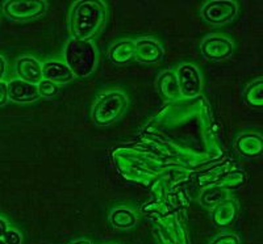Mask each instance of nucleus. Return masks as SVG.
<instances>
[{"label":"nucleus","mask_w":263,"mask_h":244,"mask_svg":"<svg viewBox=\"0 0 263 244\" xmlns=\"http://www.w3.org/2000/svg\"><path fill=\"white\" fill-rule=\"evenodd\" d=\"M107 21V9L102 2H78L70 13V33L74 39L88 41L100 32Z\"/></svg>","instance_id":"1"},{"label":"nucleus","mask_w":263,"mask_h":244,"mask_svg":"<svg viewBox=\"0 0 263 244\" xmlns=\"http://www.w3.org/2000/svg\"><path fill=\"white\" fill-rule=\"evenodd\" d=\"M66 66L78 77L90 76L98 63L95 46L90 41L70 39L65 49Z\"/></svg>","instance_id":"2"},{"label":"nucleus","mask_w":263,"mask_h":244,"mask_svg":"<svg viewBox=\"0 0 263 244\" xmlns=\"http://www.w3.org/2000/svg\"><path fill=\"white\" fill-rule=\"evenodd\" d=\"M128 108V100L121 92H108L99 98L92 109V119L98 126H108L120 119Z\"/></svg>","instance_id":"3"},{"label":"nucleus","mask_w":263,"mask_h":244,"mask_svg":"<svg viewBox=\"0 0 263 244\" xmlns=\"http://www.w3.org/2000/svg\"><path fill=\"white\" fill-rule=\"evenodd\" d=\"M46 8L48 6L44 0H11L4 3L3 11L12 20L29 21L44 15Z\"/></svg>","instance_id":"4"},{"label":"nucleus","mask_w":263,"mask_h":244,"mask_svg":"<svg viewBox=\"0 0 263 244\" xmlns=\"http://www.w3.org/2000/svg\"><path fill=\"white\" fill-rule=\"evenodd\" d=\"M180 96L184 98H195L201 92V76L192 65H182L175 72Z\"/></svg>","instance_id":"5"},{"label":"nucleus","mask_w":263,"mask_h":244,"mask_svg":"<svg viewBox=\"0 0 263 244\" xmlns=\"http://www.w3.org/2000/svg\"><path fill=\"white\" fill-rule=\"evenodd\" d=\"M203 17L212 25L229 23L237 15V4L230 0H213L203 7Z\"/></svg>","instance_id":"6"},{"label":"nucleus","mask_w":263,"mask_h":244,"mask_svg":"<svg viewBox=\"0 0 263 244\" xmlns=\"http://www.w3.org/2000/svg\"><path fill=\"white\" fill-rule=\"evenodd\" d=\"M157 230L162 244H189L184 229L175 214H164L159 218Z\"/></svg>","instance_id":"7"},{"label":"nucleus","mask_w":263,"mask_h":244,"mask_svg":"<svg viewBox=\"0 0 263 244\" xmlns=\"http://www.w3.org/2000/svg\"><path fill=\"white\" fill-rule=\"evenodd\" d=\"M201 53L211 60L227 59L233 53V44L225 37H208L201 44Z\"/></svg>","instance_id":"8"},{"label":"nucleus","mask_w":263,"mask_h":244,"mask_svg":"<svg viewBox=\"0 0 263 244\" xmlns=\"http://www.w3.org/2000/svg\"><path fill=\"white\" fill-rule=\"evenodd\" d=\"M135 58L145 65H153L163 58V49L153 39H140L135 42Z\"/></svg>","instance_id":"9"},{"label":"nucleus","mask_w":263,"mask_h":244,"mask_svg":"<svg viewBox=\"0 0 263 244\" xmlns=\"http://www.w3.org/2000/svg\"><path fill=\"white\" fill-rule=\"evenodd\" d=\"M16 74L20 80L37 86L42 80V65L33 57H21L16 62Z\"/></svg>","instance_id":"10"},{"label":"nucleus","mask_w":263,"mask_h":244,"mask_svg":"<svg viewBox=\"0 0 263 244\" xmlns=\"http://www.w3.org/2000/svg\"><path fill=\"white\" fill-rule=\"evenodd\" d=\"M8 97L15 103H32L40 97L37 86L20 79L11 80L8 84Z\"/></svg>","instance_id":"11"},{"label":"nucleus","mask_w":263,"mask_h":244,"mask_svg":"<svg viewBox=\"0 0 263 244\" xmlns=\"http://www.w3.org/2000/svg\"><path fill=\"white\" fill-rule=\"evenodd\" d=\"M71 70L66 66V63L50 60L42 65V79L51 82L54 84L69 83L74 79Z\"/></svg>","instance_id":"12"},{"label":"nucleus","mask_w":263,"mask_h":244,"mask_svg":"<svg viewBox=\"0 0 263 244\" xmlns=\"http://www.w3.org/2000/svg\"><path fill=\"white\" fill-rule=\"evenodd\" d=\"M236 149L239 154L249 159H254L260 156L263 152L262 137L254 133H245L237 138Z\"/></svg>","instance_id":"13"},{"label":"nucleus","mask_w":263,"mask_h":244,"mask_svg":"<svg viewBox=\"0 0 263 244\" xmlns=\"http://www.w3.org/2000/svg\"><path fill=\"white\" fill-rule=\"evenodd\" d=\"M238 214V205L234 199L227 198L224 202L218 204L216 208H213L212 220L213 223L218 227L230 226L236 220Z\"/></svg>","instance_id":"14"},{"label":"nucleus","mask_w":263,"mask_h":244,"mask_svg":"<svg viewBox=\"0 0 263 244\" xmlns=\"http://www.w3.org/2000/svg\"><path fill=\"white\" fill-rule=\"evenodd\" d=\"M135 58V42L124 39L109 49V59L117 66H123Z\"/></svg>","instance_id":"15"},{"label":"nucleus","mask_w":263,"mask_h":244,"mask_svg":"<svg viewBox=\"0 0 263 244\" xmlns=\"http://www.w3.org/2000/svg\"><path fill=\"white\" fill-rule=\"evenodd\" d=\"M157 88L162 97L168 98V100H177V98L182 97L178 88L177 76L173 71H166L159 76L158 82H157Z\"/></svg>","instance_id":"16"},{"label":"nucleus","mask_w":263,"mask_h":244,"mask_svg":"<svg viewBox=\"0 0 263 244\" xmlns=\"http://www.w3.org/2000/svg\"><path fill=\"white\" fill-rule=\"evenodd\" d=\"M228 189L222 188L221 185H211V187L205 188L203 193L200 194V204L201 206L206 209H213L218 205V204L224 202L228 198Z\"/></svg>","instance_id":"17"},{"label":"nucleus","mask_w":263,"mask_h":244,"mask_svg":"<svg viewBox=\"0 0 263 244\" xmlns=\"http://www.w3.org/2000/svg\"><path fill=\"white\" fill-rule=\"evenodd\" d=\"M112 226H115L116 229H132L137 223V217L132 210L126 208H119L116 210L111 213V217H109Z\"/></svg>","instance_id":"18"},{"label":"nucleus","mask_w":263,"mask_h":244,"mask_svg":"<svg viewBox=\"0 0 263 244\" xmlns=\"http://www.w3.org/2000/svg\"><path fill=\"white\" fill-rule=\"evenodd\" d=\"M243 97H245V101L248 103L250 107L262 108L263 105V80L262 79H258V80L249 84L248 88H246L245 92H243Z\"/></svg>","instance_id":"19"},{"label":"nucleus","mask_w":263,"mask_h":244,"mask_svg":"<svg viewBox=\"0 0 263 244\" xmlns=\"http://www.w3.org/2000/svg\"><path fill=\"white\" fill-rule=\"evenodd\" d=\"M246 181V173L242 171H234V172H229L225 175V177H222L221 185L225 189H237V188L242 187Z\"/></svg>","instance_id":"20"},{"label":"nucleus","mask_w":263,"mask_h":244,"mask_svg":"<svg viewBox=\"0 0 263 244\" xmlns=\"http://www.w3.org/2000/svg\"><path fill=\"white\" fill-rule=\"evenodd\" d=\"M37 91H39V96L45 98L54 97L58 93V86L57 84L51 83V82L42 79L39 84H37Z\"/></svg>","instance_id":"21"},{"label":"nucleus","mask_w":263,"mask_h":244,"mask_svg":"<svg viewBox=\"0 0 263 244\" xmlns=\"http://www.w3.org/2000/svg\"><path fill=\"white\" fill-rule=\"evenodd\" d=\"M142 213L146 215L150 214H159L163 217L166 213H167V208L164 204L161 202H153V204H147L144 209H142Z\"/></svg>","instance_id":"22"},{"label":"nucleus","mask_w":263,"mask_h":244,"mask_svg":"<svg viewBox=\"0 0 263 244\" xmlns=\"http://www.w3.org/2000/svg\"><path fill=\"white\" fill-rule=\"evenodd\" d=\"M3 240L6 241V244H21L23 243V236L17 230L8 229L4 234Z\"/></svg>","instance_id":"23"},{"label":"nucleus","mask_w":263,"mask_h":244,"mask_svg":"<svg viewBox=\"0 0 263 244\" xmlns=\"http://www.w3.org/2000/svg\"><path fill=\"white\" fill-rule=\"evenodd\" d=\"M211 244H239V239L233 234H224L217 236Z\"/></svg>","instance_id":"24"},{"label":"nucleus","mask_w":263,"mask_h":244,"mask_svg":"<svg viewBox=\"0 0 263 244\" xmlns=\"http://www.w3.org/2000/svg\"><path fill=\"white\" fill-rule=\"evenodd\" d=\"M8 87H7V83L4 82H0V107L6 105V103L8 101Z\"/></svg>","instance_id":"25"},{"label":"nucleus","mask_w":263,"mask_h":244,"mask_svg":"<svg viewBox=\"0 0 263 244\" xmlns=\"http://www.w3.org/2000/svg\"><path fill=\"white\" fill-rule=\"evenodd\" d=\"M7 230H8V223H7V220L3 219V218H0V239H3Z\"/></svg>","instance_id":"26"},{"label":"nucleus","mask_w":263,"mask_h":244,"mask_svg":"<svg viewBox=\"0 0 263 244\" xmlns=\"http://www.w3.org/2000/svg\"><path fill=\"white\" fill-rule=\"evenodd\" d=\"M6 70H7L6 59L0 55V82H2V79H3L4 75H6Z\"/></svg>","instance_id":"27"},{"label":"nucleus","mask_w":263,"mask_h":244,"mask_svg":"<svg viewBox=\"0 0 263 244\" xmlns=\"http://www.w3.org/2000/svg\"><path fill=\"white\" fill-rule=\"evenodd\" d=\"M71 244H91V243L88 240H77Z\"/></svg>","instance_id":"28"},{"label":"nucleus","mask_w":263,"mask_h":244,"mask_svg":"<svg viewBox=\"0 0 263 244\" xmlns=\"http://www.w3.org/2000/svg\"><path fill=\"white\" fill-rule=\"evenodd\" d=\"M0 244H6V241H4L3 239H0Z\"/></svg>","instance_id":"29"}]
</instances>
